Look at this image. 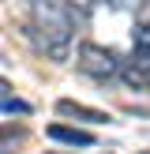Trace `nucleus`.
Here are the masks:
<instances>
[{
    "mask_svg": "<svg viewBox=\"0 0 150 154\" xmlns=\"http://www.w3.org/2000/svg\"><path fill=\"white\" fill-rule=\"evenodd\" d=\"M142 154H150V150H142Z\"/></svg>",
    "mask_w": 150,
    "mask_h": 154,
    "instance_id": "423d86ee",
    "label": "nucleus"
},
{
    "mask_svg": "<svg viewBox=\"0 0 150 154\" xmlns=\"http://www.w3.org/2000/svg\"><path fill=\"white\" fill-rule=\"evenodd\" d=\"M45 135L68 147H94V132H82V128H68V124H49Z\"/></svg>",
    "mask_w": 150,
    "mask_h": 154,
    "instance_id": "20e7f679",
    "label": "nucleus"
},
{
    "mask_svg": "<svg viewBox=\"0 0 150 154\" xmlns=\"http://www.w3.org/2000/svg\"><path fill=\"white\" fill-rule=\"evenodd\" d=\"M79 68L90 75V79H98V83H109V79H116V75H124V60H120L112 49L94 45V42L79 45Z\"/></svg>",
    "mask_w": 150,
    "mask_h": 154,
    "instance_id": "f257e3e1",
    "label": "nucleus"
},
{
    "mask_svg": "<svg viewBox=\"0 0 150 154\" xmlns=\"http://www.w3.org/2000/svg\"><path fill=\"white\" fill-rule=\"evenodd\" d=\"M131 64L150 79V23H139L131 30Z\"/></svg>",
    "mask_w": 150,
    "mask_h": 154,
    "instance_id": "f03ea898",
    "label": "nucleus"
},
{
    "mask_svg": "<svg viewBox=\"0 0 150 154\" xmlns=\"http://www.w3.org/2000/svg\"><path fill=\"white\" fill-rule=\"evenodd\" d=\"M56 113L60 117H79V120H86V124H109V113L90 109V105H82V102H71V98H60Z\"/></svg>",
    "mask_w": 150,
    "mask_h": 154,
    "instance_id": "7ed1b4c3",
    "label": "nucleus"
},
{
    "mask_svg": "<svg viewBox=\"0 0 150 154\" xmlns=\"http://www.w3.org/2000/svg\"><path fill=\"white\" fill-rule=\"evenodd\" d=\"M4 113H30V105L19 102V98H11V94L4 90Z\"/></svg>",
    "mask_w": 150,
    "mask_h": 154,
    "instance_id": "39448f33",
    "label": "nucleus"
}]
</instances>
